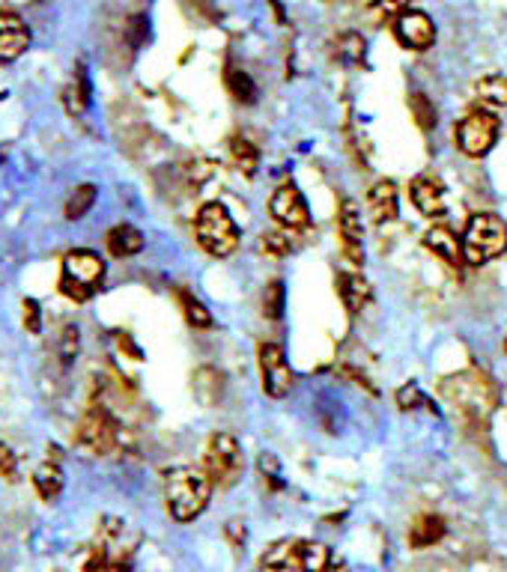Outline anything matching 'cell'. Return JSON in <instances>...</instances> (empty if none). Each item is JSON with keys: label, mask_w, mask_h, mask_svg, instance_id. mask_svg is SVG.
<instances>
[{"label": "cell", "mask_w": 507, "mask_h": 572, "mask_svg": "<svg viewBox=\"0 0 507 572\" xmlns=\"http://www.w3.org/2000/svg\"><path fill=\"white\" fill-rule=\"evenodd\" d=\"M442 394L460 408L465 417L474 424H486L499 403V391H495L493 379L481 370H463L442 382Z\"/></svg>", "instance_id": "cell-2"}, {"label": "cell", "mask_w": 507, "mask_h": 572, "mask_svg": "<svg viewBox=\"0 0 507 572\" xmlns=\"http://www.w3.org/2000/svg\"><path fill=\"white\" fill-rule=\"evenodd\" d=\"M331 551L326 543H313V539H299L296 543V567L299 572H329L331 569Z\"/></svg>", "instance_id": "cell-18"}, {"label": "cell", "mask_w": 507, "mask_h": 572, "mask_svg": "<svg viewBox=\"0 0 507 572\" xmlns=\"http://www.w3.org/2000/svg\"><path fill=\"white\" fill-rule=\"evenodd\" d=\"M394 39L403 48L412 51H427L435 43V24L427 13L421 9H406L403 15L394 18Z\"/></svg>", "instance_id": "cell-11"}, {"label": "cell", "mask_w": 507, "mask_h": 572, "mask_svg": "<svg viewBox=\"0 0 507 572\" xmlns=\"http://www.w3.org/2000/svg\"><path fill=\"white\" fill-rule=\"evenodd\" d=\"M33 486L45 500H54L60 492H63V468L54 465V462L39 465L36 474H33Z\"/></svg>", "instance_id": "cell-23"}, {"label": "cell", "mask_w": 507, "mask_h": 572, "mask_svg": "<svg viewBox=\"0 0 507 572\" xmlns=\"http://www.w3.org/2000/svg\"><path fill=\"white\" fill-rule=\"evenodd\" d=\"M144 248V233L135 230L131 224H120L108 233V251L110 257H135Z\"/></svg>", "instance_id": "cell-20"}, {"label": "cell", "mask_w": 507, "mask_h": 572, "mask_svg": "<svg viewBox=\"0 0 507 572\" xmlns=\"http://www.w3.org/2000/svg\"><path fill=\"white\" fill-rule=\"evenodd\" d=\"M227 537L233 539V546L242 548V546H245V525H242V522H230L227 525Z\"/></svg>", "instance_id": "cell-38"}, {"label": "cell", "mask_w": 507, "mask_h": 572, "mask_svg": "<svg viewBox=\"0 0 507 572\" xmlns=\"http://www.w3.org/2000/svg\"><path fill=\"white\" fill-rule=\"evenodd\" d=\"M495 140H499V119L490 110H472L454 129V143L469 158H483L495 147Z\"/></svg>", "instance_id": "cell-6"}, {"label": "cell", "mask_w": 507, "mask_h": 572, "mask_svg": "<svg viewBox=\"0 0 507 572\" xmlns=\"http://www.w3.org/2000/svg\"><path fill=\"white\" fill-rule=\"evenodd\" d=\"M212 477L206 474V468L195 465H182L174 472L165 474V500L167 510L177 522H195V519L209 507L212 498Z\"/></svg>", "instance_id": "cell-1"}, {"label": "cell", "mask_w": 507, "mask_h": 572, "mask_svg": "<svg viewBox=\"0 0 507 572\" xmlns=\"http://www.w3.org/2000/svg\"><path fill=\"white\" fill-rule=\"evenodd\" d=\"M368 206L377 224H394L400 214V197H397V186L391 179H382L370 188L368 194Z\"/></svg>", "instance_id": "cell-16"}, {"label": "cell", "mask_w": 507, "mask_h": 572, "mask_svg": "<svg viewBox=\"0 0 507 572\" xmlns=\"http://www.w3.org/2000/svg\"><path fill=\"white\" fill-rule=\"evenodd\" d=\"M424 248H427L433 257H439L451 269H463L465 253H463V239H456L448 227H430L424 233Z\"/></svg>", "instance_id": "cell-14"}, {"label": "cell", "mask_w": 507, "mask_h": 572, "mask_svg": "<svg viewBox=\"0 0 507 572\" xmlns=\"http://www.w3.org/2000/svg\"><path fill=\"white\" fill-rule=\"evenodd\" d=\"M507 251V224L493 212L472 214L469 227L463 233V253L469 265H483L499 260Z\"/></svg>", "instance_id": "cell-4"}, {"label": "cell", "mask_w": 507, "mask_h": 572, "mask_svg": "<svg viewBox=\"0 0 507 572\" xmlns=\"http://www.w3.org/2000/svg\"><path fill=\"white\" fill-rule=\"evenodd\" d=\"M105 281V262L93 251H69L60 269V292L72 301H90Z\"/></svg>", "instance_id": "cell-5"}, {"label": "cell", "mask_w": 507, "mask_h": 572, "mask_svg": "<svg viewBox=\"0 0 507 572\" xmlns=\"http://www.w3.org/2000/svg\"><path fill=\"white\" fill-rule=\"evenodd\" d=\"M195 236L200 248L206 251L209 257H218V260L230 257V253L239 248V227L236 221H233V214L227 212V206H221V203L200 206L195 218Z\"/></svg>", "instance_id": "cell-3"}, {"label": "cell", "mask_w": 507, "mask_h": 572, "mask_svg": "<svg viewBox=\"0 0 507 572\" xmlns=\"http://www.w3.org/2000/svg\"><path fill=\"white\" fill-rule=\"evenodd\" d=\"M260 251L269 253V257H283V253H290V239L283 233H266L260 242Z\"/></svg>", "instance_id": "cell-32"}, {"label": "cell", "mask_w": 507, "mask_h": 572, "mask_svg": "<svg viewBox=\"0 0 507 572\" xmlns=\"http://www.w3.org/2000/svg\"><path fill=\"white\" fill-rule=\"evenodd\" d=\"M409 9V0H373V13L379 18H397Z\"/></svg>", "instance_id": "cell-35"}, {"label": "cell", "mask_w": 507, "mask_h": 572, "mask_svg": "<svg viewBox=\"0 0 507 572\" xmlns=\"http://www.w3.org/2000/svg\"><path fill=\"white\" fill-rule=\"evenodd\" d=\"M338 236L340 251L352 265H364V230H361V214L352 200L340 203L338 212Z\"/></svg>", "instance_id": "cell-12"}, {"label": "cell", "mask_w": 507, "mask_h": 572, "mask_svg": "<svg viewBox=\"0 0 507 572\" xmlns=\"http://www.w3.org/2000/svg\"><path fill=\"white\" fill-rule=\"evenodd\" d=\"M179 304H182V313H186V319L195 325V329H212L215 325V319H212V313L206 310V304L197 301L195 295L182 290L179 292Z\"/></svg>", "instance_id": "cell-26"}, {"label": "cell", "mask_w": 507, "mask_h": 572, "mask_svg": "<svg viewBox=\"0 0 507 572\" xmlns=\"http://www.w3.org/2000/svg\"><path fill=\"white\" fill-rule=\"evenodd\" d=\"M397 405L403 408V412H412V408L424 405V394H421V387L415 385V382L403 385L400 391H397Z\"/></svg>", "instance_id": "cell-34"}, {"label": "cell", "mask_w": 507, "mask_h": 572, "mask_svg": "<svg viewBox=\"0 0 507 572\" xmlns=\"http://www.w3.org/2000/svg\"><path fill=\"white\" fill-rule=\"evenodd\" d=\"M30 48V30L15 13L0 9V63H13Z\"/></svg>", "instance_id": "cell-13"}, {"label": "cell", "mask_w": 507, "mask_h": 572, "mask_svg": "<svg viewBox=\"0 0 507 572\" xmlns=\"http://www.w3.org/2000/svg\"><path fill=\"white\" fill-rule=\"evenodd\" d=\"M334 286H338V295H340L343 308H347L349 313H359L364 304L370 301V286L364 283L361 274H338Z\"/></svg>", "instance_id": "cell-19"}, {"label": "cell", "mask_w": 507, "mask_h": 572, "mask_svg": "<svg viewBox=\"0 0 507 572\" xmlns=\"http://www.w3.org/2000/svg\"><path fill=\"white\" fill-rule=\"evenodd\" d=\"M230 152H233V161H236V167L239 170H245L248 176L254 170H257V165H260V152H257V147H254L251 140H245V138H233L230 140Z\"/></svg>", "instance_id": "cell-28"}, {"label": "cell", "mask_w": 507, "mask_h": 572, "mask_svg": "<svg viewBox=\"0 0 507 572\" xmlns=\"http://www.w3.org/2000/svg\"><path fill=\"white\" fill-rule=\"evenodd\" d=\"M504 352H507V334H504Z\"/></svg>", "instance_id": "cell-40"}, {"label": "cell", "mask_w": 507, "mask_h": 572, "mask_svg": "<svg viewBox=\"0 0 507 572\" xmlns=\"http://www.w3.org/2000/svg\"><path fill=\"white\" fill-rule=\"evenodd\" d=\"M257 364H260V382L263 391H266L272 400H283L292 385H296V373L283 355V346L278 343H260L257 349Z\"/></svg>", "instance_id": "cell-9"}, {"label": "cell", "mask_w": 507, "mask_h": 572, "mask_svg": "<svg viewBox=\"0 0 507 572\" xmlns=\"http://www.w3.org/2000/svg\"><path fill=\"white\" fill-rule=\"evenodd\" d=\"M203 468L212 477V483L230 486L233 480L242 474V444L236 435L230 433H215L209 438L206 453H203Z\"/></svg>", "instance_id": "cell-8"}, {"label": "cell", "mask_w": 507, "mask_h": 572, "mask_svg": "<svg viewBox=\"0 0 507 572\" xmlns=\"http://www.w3.org/2000/svg\"><path fill=\"white\" fill-rule=\"evenodd\" d=\"M338 57L343 63H361L364 60V39L359 33H343L338 39Z\"/></svg>", "instance_id": "cell-30"}, {"label": "cell", "mask_w": 507, "mask_h": 572, "mask_svg": "<svg viewBox=\"0 0 507 572\" xmlns=\"http://www.w3.org/2000/svg\"><path fill=\"white\" fill-rule=\"evenodd\" d=\"M445 519L442 516H435V513H424V516H418L412 522V528H409V546L415 548V551H421V548H433L435 543H442V537H445Z\"/></svg>", "instance_id": "cell-17"}, {"label": "cell", "mask_w": 507, "mask_h": 572, "mask_svg": "<svg viewBox=\"0 0 507 572\" xmlns=\"http://www.w3.org/2000/svg\"><path fill=\"white\" fill-rule=\"evenodd\" d=\"M263 313H266L269 319H281L283 316V283L281 281H272L266 286V295H263Z\"/></svg>", "instance_id": "cell-31"}, {"label": "cell", "mask_w": 507, "mask_h": 572, "mask_svg": "<svg viewBox=\"0 0 507 572\" xmlns=\"http://www.w3.org/2000/svg\"><path fill=\"white\" fill-rule=\"evenodd\" d=\"M296 543H299V539H278L275 546H269L266 551H263L260 567L263 569H275V572L290 569L292 564H296Z\"/></svg>", "instance_id": "cell-22"}, {"label": "cell", "mask_w": 507, "mask_h": 572, "mask_svg": "<svg viewBox=\"0 0 507 572\" xmlns=\"http://www.w3.org/2000/svg\"><path fill=\"white\" fill-rule=\"evenodd\" d=\"M18 474V462H15V453L9 451V447L0 442V477L13 480Z\"/></svg>", "instance_id": "cell-37"}, {"label": "cell", "mask_w": 507, "mask_h": 572, "mask_svg": "<svg viewBox=\"0 0 507 572\" xmlns=\"http://www.w3.org/2000/svg\"><path fill=\"white\" fill-rule=\"evenodd\" d=\"M478 99L486 108H507V78L504 75H490L478 81Z\"/></svg>", "instance_id": "cell-25"}, {"label": "cell", "mask_w": 507, "mask_h": 572, "mask_svg": "<svg viewBox=\"0 0 507 572\" xmlns=\"http://www.w3.org/2000/svg\"><path fill=\"white\" fill-rule=\"evenodd\" d=\"M63 105L72 117H81L90 105V84H87V75H84V66L75 69V78L69 81L66 90H63Z\"/></svg>", "instance_id": "cell-21"}, {"label": "cell", "mask_w": 507, "mask_h": 572, "mask_svg": "<svg viewBox=\"0 0 507 572\" xmlns=\"http://www.w3.org/2000/svg\"><path fill=\"white\" fill-rule=\"evenodd\" d=\"M225 84L230 90V96L242 101V105H254L257 101V84H254V78L248 75L245 69H227V75H225Z\"/></svg>", "instance_id": "cell-24"}, {"label": "cell", "mask_w": 507, "mask_h": 572, "mask_svg": "<svg viewBox=\"0 0 507 572\" xmlns=\"http://www.w3.org/2000/svg\"><path fill=\"white\" fill-rule=\"evenodd\" d=\"M117 429L120 426L114 421V415H110L105 405L93 403L78 421V433H75L78 447H81V451H87V453H93V456H105V453L114 451Z\"/></svg>", "instance_id": "cell-7"}, {"label": "cell", "mask_w": 507, "mask_h": 572, "mask_svg": "<svg viewBox=\"0 0 507 572\" xmlns=\"http://www.w3.org/2000/svg\"><path fill=\"white\" fill-rule=\"evenodd\" d=\"M409 110H412V117L418 119V126L424 131L435 129V108H433V101L424 93H412L409 96Z\"/></svg>", "instance_id": "cell-29"}, {"label": "cell", "mask_w": 507, "mask_h": 572, "mask_svg": "<svg viewBox=\"0 0 507 572\" xmlns=\"http://www.w3.org/2000/svg\"><path fill=\"white\" fill-rule=\"evenodd\" d=\"M269 212L283 230H308V224H311L308 203H304L301 191L292 186V182L278 186V191L272 194V200H269Z\"/></svg>", "instance_id": "cell-10"}, {"label": "cell", "mask_w": 507, "mask_h": 572, "mask_svg": "<svg viewBox=\"0 0 507 572\" xmlns=\"http://www.w3.org/2000/svg\"><path fill=\"white\" fill-rule=\"evenodd\" d=\"M75 355H78V329H75V325H66L63 337H60V361L72 364Z\"/></svg>", "instance_id": "cell-33"}, {"label": "cell", "mask_w": 507, "mask_h": 572, "mask_svg": "<svg viewBox=\"0 0 507 572\" xmlns=\"http://www.w3.org/2000/svg\"><path fill=\"white\" fill-rule=\"evenodd\" d=\"M43 308H39V301L33 299H24V329L30 334H39V329H43V313H39Z\"/></svg>", "instance_id": "cell-36"}, {"label": "cell", "mask_w": 507, "mask_h": 572, "mask_svg": "<svg viewBox=\"0 0 507 572\" xmlns=\"http://www.w3.org/2000/svg\"><path fill=\"white\" fill-rule=\"evenodd\" d=\"M93 203H96V186H78L66 200V218L69 221L84 218V214L93 209Z\"/></svg>", "instance_id": "cell-27"}, {"label": "cell", "mask_w": 507, "mask_h": 572, "mask_svg": "<svg viewBox=\"0 0 507 572\" xmlns=\"http://www.w3.org/2000/svg\"><path fill=\"white\" fill-rule=\"evenodd\" d=\"M329 572H349V567H347V560H331V569Z\"/></svg>", "instance_id": "cell-39"}, {"label": "cell", "mask_w": 507, "mask_h": 572, "mask_svg": "<svg viewBox=\"0 0 507 572\" xmlns=\"http://www.w3.org/2000/svg\"><path fill=\"white\" fill-rule=\"evenodd\" d=\"M409 197L415 203V209H418L424 218H442V214H445V191H442V186L433 176L412 179Z\"/></svg>", "instance_id": "cell-15"}]
</instances>
